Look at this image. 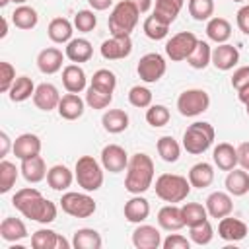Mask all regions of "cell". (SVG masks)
<instances>
[{"label":"cell","mask_w":249,"mask_h":249,"mask_svg":"<svg viewBox=\"0 0 249 249\" xmlns=\"http://www.w3.org/2000/svg\"><path fill=\"white\" fill-rule=\"evenodd\" d=\"M12 204L29 220H35L39 224H51L56 220V204L51 202L49 198H45L37 189L33 187H25L19 189L14 198Z\"/></svg>","instance_id":"6da1fadb"},{"label":"cell","mask_w":249,"mask_h":249,"mask_svg":"<svg viewBox=\"0 0 249 249\" xmlns=\"http://www.w3.org/2000/svg\"><path fill=\"white\" fill-rule=\"evenodd\" d=\"M154 183V161L148 154L136 152L130 156L126 165V177H124V189L132 195L146 193Z\"/></svg>","instance_id":"7a4b0ae2"},{"label":"cell","mask_w":249,"mask_h":249,"mask_svg":"<svg viewBox=\"0 0 249 249\" xmlns=\"http://www.w3.org/2000/svg\"><path fill=\"white\" fill-rule=\"evenodd\" d=\"M156 196L161 198L163 202L175 204V202H183L189 193H191V183L187 177L177 175V173H161L156 179Z\"/></svg>","instance_id":"3957f363"},{"label":"cell","mask_w":249,"mask_h":249,"mask_svg":"<svg viewBox=\"0 0 249 249\" xmlns=\"http://www.w3.org/2000/svg\"><path fill=\"white\" fill-rule=\"evenodd\" d=\"M138 16H140V10L130 0H121L119 4H115L107 21L111 35H117V37L130 35L138 23Z\"/></svg>","instance_id":"277c9868"},{"label":"cell","mask_w":249,"mask_h":249,"mask_svg":"<svg viewBox=\"0 0 249 249\" xmlns=\"http://www.w3.org/2000/svg\"><path fill=\"white\" fill-rule=\"evenodd\" d=\"M214 136H216V130L210 123L196 121L189 124L187 130L183 132V148L193 156H200L212 146Z\"/></svg>","instance_id":"5b68a950"},{"label":"cell","mask_w":249,"mask_h":249,"mask_svg":"<svg viewBox=\"0 0 249 249\" xmlns=\"http://www.w3.org/2000/svg\"><path fill=\"white\" fill-rule=\"evenodd\" d=\"M74 177L84 191L88 193L99 191L103 185V165L93 156H82L76 161Z\"/></svg>","instance_id":"8992f818"},{"label":"cell","mask_w":249,"mask_h":249,"mask_svg":"<svg viewBox=\"0 0 249 249\" xmlns=\"http://www.w3.org/2000/svg\"><path fill=\"white\" fill-rule=\"evenodd\" d=\"M60 208L62 212H66L68 216H74V218H89L95 214L97 210V204L95 200L86 193H76V191H68L62 195L60 198Z\"/></svg>","instance_id":"52a82bcc"},{"label":"cell","mask_w":249,"mask_h":249,"mask_svg":"<svg viewBox=\"0 0 249 249\" xmlns=\"http://www.w3.org/2000/svg\"><path fill=\"white\" fill-rule=\"evenodd\" d=\"M210 107V95L204 89L193 88V89H185L179 97H177V109L183 117H196L200 113H204Z\"/></svg>","instance_id":"ba28073f"},{"label":"cell","mask_w":249,"mask_h":249,"mask_svg":"<svg viewBox=\"0 0 249 249\" xmlns=\"http://www.w3.org/2000/svg\"><path fill=\"white\" fill-rule=\"evenodd\" d=\"M196 43H198V39L193 31H179L165 43V54L173 62L187 60L189 54L193 53V49L196 47Z\"/></svg>","instance_id":"9c48e42d"},{"label":"cell","mask_w":249,"mask_h":249,"mask_svg":"<svg viewBox=\"0 0 249 249\" xmlns=\"http://www.w3.org/2000/svg\"><path fill=\"white\" fill-rule=\"evenodd\" d=\"M167 70V62L160 53H148L138 60L136 72L142 82L146 84H156Z\"/></svg>","instance_id":"30bf717a"},{"label":"cell","mask_w":249,"mask_h":249,"mask_svg":"<svg viewBox=\"0 0 249 249\" xmlns=\"http://www.w3.org/2000/svg\"><path fill=\"white\" fill-rule=\"evenodd\" d=\"M128 154L123 146L119 144H107L103 150H101V165L105 171H111V173H121L126 169L128 165Z\"/></svg>","instance_id":"8fae6325"},{"label":"cell","mask_w":249,"mask_h":249,"mask_svg":"<svg viewBox=\"0 0 249 249\" xmlns=\"http://www.w3.org/2000/svg\"><path fill=\"white\" fill-rule=\"evenodd\" d=\"M99 53H101V56L105 60H121V58H126L132 53L130 35H124V37L111 35V39H107V41L101 43Z\"/></svg>","instance_id":"7c38bea8"},{"label":"cell","mask_w":249,"mask_h":249,"mask_svg":"<svg viewBox=\"0 0 249 249\" xmlns=\"http://www.w3.org/2000/svg\"><path fill=\"white\" fill-rule=\"evenodd\" d=\"M70 241L62 237L60 233L41 228L31 235V247L33 249H70Z\"/></svg>","instance_id":"4fadbf2b"},{"label":"cell","mask_w":249,"mask_h":249,"mask_svg":"<svg viewBox=\"0 0 249 249\" xmlns=\"http://www.w3.org/2000/svg\"><path fill=\"white\" fill-rule=\"evenodd\" d=\"M33 103L37 109L41 111H53V109H58V103H60V93L56 89V86L49 84V82H43L35 88V93H33Z\"/></svg>","instance_id":"5bb4252c"},{"label":"cell","mask_w":249,"mask_h":249,"mask_svg":"<svg viewBox=\"0 0 249 249\" xmlns=\"http://www.w3.org/2000/svg\"><path fill=\"white\" fill-rule=\"evenodd\" d=\"M161 241V233L156 226L138 224V228L132 231V245L136 249H158Z\"/></svg>","instance_id":"9a60e30c"},{"label":"cell","mask_w":249,"mask_h":249,"mask_svg":"<svg viewBox=\"0 0 249 249\" xmlns=\"http://www.w3.org/2000/svg\"><path fill=\"white\" fill-rule=\"evenodd\" d=\"M204 206L208 210V216H212V218H224V216H230L231 214L233 200H231V195L230 193L214 191V193L208 195Z\"/></svg>","instance_id":"2e32d148"},{"label":"cell","mask_w":249,"mask_h":249,"mask_svg":"<svg viewBox=\"0 0 249 249\" xmlns=\"http://www.w3.org/2000/svg\"><path fill=\"white\" fill-rule=\"evenodd\" d=\"M239 62V51L237 47L230 45V43H220L218 47L212 49V64L226 72V70H231L235 64Z\"/></svg>","instance_id":"e0dca14e"},{"label":"cell","mask_w":249,"mask_h":249,"mask_svg":"<svg viewBox=\"0 0 249 249\" xmlns=\"http://www.w3.org/2000/svg\"><path fill=\"white\" fill-rule=\"evenodd\" d=\"M14 156L18 160H27V158H33V156H39L41 154V138L37 134H31V132H23L19 134L16 140H14Z\"/></svg>","instance_id":"ac0fdd59"},{"label":"cell","mask_w":249,"mask_h":249,"mask_svg":"<svg viewBox=\"0 0 249 249\" xmlns=\"http://www.w3.org/2000/svg\"><path fill=\"white\" fill-rule=\"evenodd\" d=\"M62 86L70 93H80L88 88V76L80 64H68L62 68Z\"/></svg>","instance_id":"d6986e66"},{"label":"cell","mask_w":249,"mask_h":249,"mask_svg":"<svg viewBox=\"0 0 249 249\" xmlns=\"http://www.w3.org/2000/svg\"><path fill=\"white\" fill-rule=\"evenodd\" d=\"M218 235L224 241H241L247 235V224L241 222L239 218L224 216L220 218V224H218Z\"/></svg>","instance_id":"ffe728a7"},{"label":"cell","mask_w":249,"mask_h":249,"mask_svg":"<svg viewBox=\"0 0 249 249\" xmlns=\"http://www.w3.org/2000/svg\"><path fill=\"white\" fill-rule=\"evenodd\" d=\"M64 56H66V54H62V51L56 49V47L43 49V51L37 54V68H39L43 74H56V72L62 68Z\"/></svg>","instance_id":"44dd1931"},{"label":"cell","mask_w":249,"mask_h":249,"mask_svg":"<svg viewBox=\"0 0 249 249\" xmlns=\"http://www.w3.org/2000/svg\"><path fill=\"white\" fill-rule=\"evenodd\" d=\"M84 109H86V99H82L78 93H66L60 97V103H58V115L66 121H76L84 115Z\"/></svg>","instance_id":"7402d4cb"},{"label":"cell","mask_w":249,"mask_h":249,"mask_svg":"<svg viewBox=\"0 0 249 249\" xmlns=\"http://www.w3.org/2000/svg\"><path fill=\"white\" fill-rule=\"evenodd\" d=\"M158 224L165 231H177V230H181L185 226L181 206H177V204H165V206H161L160 212H158Z\"/></svg>","instance_id":"603a6c76"},{"label":"cell","mask_w":249,"mask_h":249,"mask_svg":"<svg viewBox=\"0 0 249 249\" xmlns=\"http://www.w3.org/2000/svg\"><path fill=\"white\" fill-rule=\"evenodd\" d=\"M64 54L68 60L80 64V62H88L93 54V47L88 39L84 37H76V39H70L66 43V49H64Z\"/></svg>","instance_id":"cb8c5ba5"},{"label":"cell","mask_w":249,"mask_h":249,"mask_svg":"<svg viewBox=\"0 0 249 249\" xmlns=\"http://www.w3.org/2000/svg\"><path fill=\"white\" fill-rule=\"evenodd\" d=\"M212 160L214 163L218 165V169L222 171H231L235 169V165L239 163L237 161V148H233L230 142H220L214 152H212Z\"/></svg>","instance_id":"d4e9b609"},{"label":"cell","mask_w":249,"mask_h":249,"mask_svg":"<svg viewBox=\"0 0 249 249\" xmlns=\"http://www.w3.org/2000/svg\"><path fill=\"white\" fill-rule=\"evenodd\" d=\"M148 216H150V202L144 196L134 195L130 200L124 202V218L130 224H142Z\"/></svg>","instance_id":"484cf974"},{"label":"cell","mask_w":249,"mask_h":249,"mask_svg":"<svg viewBox=\"0 0 249 249\" xmlns=\"http://www.w3.org/2000/svg\"><path fill=\"white\" fill-rule=\"evenodd\" d=\"M23 179L27 183H39L47 177V165H45V160L41 156H33V158H27V160H21V167H19Z\"/></svg>","instance_id":"4316f807"},{"label":"cell","mask_w":249,"mask_h":249,"mask_svg":"<svg viewBox=\"0 0 249 249\" xmlns=\"http://www.w3.org/2000/svg\"><path fill=\"white\" fill-rule=\"evenodd\" d=\"M0 237H2L4 241H10V243L25 239V237H27V228H25L23 220L14 218V216L4 218L2 224H0Z\"/></svg>","instance_id":"83f0119b"},{"label":"cell","mask_w":249,"mask_h":249,"mask_svg":"<svg viewBox=\"0 0 249 249\" xmlns=\"http://www.w3.org/2000/svg\"><path fill=\"white\" fill-rule=\"evenodd\" d=\"M72 33H74V23H70L66 18H54L51 19L49 27H47V35L53 43H68L72 39Z\"/></svg>","instance_id":"f1b7e54d"},{"label":"cell","mask_w":249,"mask_h":249,"mask_svg":"<svg viewBox=\"0 0 249 249\" xmlns=\"http://www.w3.org/2000/svg\"><path fill=\"white\" fill-rule=\"evenodd\" d=\"M214 181V167L206 161H198L189 171V183L195 189H206Z\"/></svg>","instance_id":"f546056e"},{"label":"cell","mask_w":249,"mask_h":249,"mask_svg":"<svg viewBox=\"0 0 249 249\" xmlns=\"http://www.w3.org/2000/svg\"><path fill=\"white\" fill-rule=\"evenodd\" d=\"M226 191L233 196H243L249 193V173L241 169H231L226 175Z\"/></svg>","instance_id":"4dcf8cb0"},{"label":"cell","mask_w":249,"mask_h":249,"mask_svg":"<svg viewBox=\"0 0 249 249\" xmlns=\"http://www.w3.org/2000/svg\"><path fill=\"white\" fill-rule=\"evenodd\" d=\"M101 124L109 134H119L128 128V115L123 109H109L101 117Z\"/></svg>","instance_id":"1f68e13d"},{"label":"cell","mask_w":249,"mask_h":249,"mask_svg":"<svg viewBox=\"0 0 249 249\" xmlns=\"http://www.w3.org/2000/svg\"><path fill=\"white\" fill-rule=\"evenodd\" d=\"M76 177H74V173L66 167V165H53L49 171H47V183H49V187L51 189H54V191H66L70 185H72V181H74Z\"/></svg>","instance_id":"d6a6232c"},{"label":"cell","mask_w":249,"mask_h":249,"mask_svg":"<svg viewBox=\"0 0 249 249\" xmlns=\"http://www.w3.org/2000/svg\"><path fill=\"white\" fill-rule=\"evenodd\" d=\"M101 245H103V239H101L99 231H95L93 228H80L74 231L72 247H76V249H99Z\"/></svg>","instance_id":"836d02e7"},{"label":"cell","mask_w":249,"mask_h":249,"mask_svg":"<svg viewBox=\"0 0 249 249\" xmlns=\"http://www.w3.org/2000/svg\"><path fill=\"white\" fill-rule=\"evenodd\" d=\"M183 4H185V0H156L154 16H156L158 19H161L163 23L171 25V23L175 21V18L179 16Z\"/></svg>","instance_id":"e575fe53"},{"label":"cell","mask_w":249,"mask_h":249,"mask_svg":"<svg viewBox=\"0 0 249 249\" xmlns=\"http://www.w3.org/2000/svg\"><path fill=\"white\" fill-rule=\"evenodd\" d=\"M206 35L214 43H226L231 37V25L226 18H210L206 23Z\"/></svg>","instance_id":"d590c367"},{"label":"cell","mask_w":249,"mask_h":249,"mask_svg":"<svg viewBox=\"0 0 249 249\" xmlns=\"http://www.w3.org/2000/svg\"><path fill=\"white\" fill-rule=\"evenodd\" d=\"M33 93H35V84L29 76H18L8 91V95L14 103H21V101L33 97Z\"/></svg>","instance_id":"8d00e7d4"},{"label":"cell","mask_w":249,"mask_h":249,"mask_svg":"<svg viewBox=\"0 0 249 249\" xmlns=\"http://www.w3.org/2000/svg\"><path fill=\"white\" fill-rule=\"evenodd\" d=\"M37 21H39L37 12H35L31 6H25V4H19V6L14 10V14H12V23H14L18 29H23V31L33 29V27L37 25Z\"/></svg>","instance_id":"74e56055"},{"label":"cell","mask_w":249,"mask_h":249,"mask_svg":"<svg viewBox=\"0 0 249 249\" xmlns=\"http://www.w3.org/2000/svg\"><path fill=\"white\" fill-rule=\"evenodd\" d=\"M187 62H189V66L195 68V70L206 68V66L212 62V49H210V45H208L206 41H198L196 47L193 49V53L189 54Z\"/></svg>","instance_id":"f35d334b"},{"label":"cell","mask_w":249,"mask_h":249,"mask_svg":"<svg viewBox=\"0 0 249 249\" xmlns=\"http://www.w3.org/2000/svg\"><path fill=\"white\" fill-rule=\"evenodd\" d=\"M158 154L163 161L167 163H175L181 156V146L173 136H161L158 140Z\"/></svg>","instance_id":"ab89813d"},{"label":"cell","mask_w":249,"mask_h":249,"mask_svg":"<svg viewBox=\"0 0 249 249\" xmlns=\"http://www.w3.org/2000/svg\"><path fill=\"white\" fill-rule=\"evenodd\" d=\"M181 212H183L185 226H189V228L195 226V224H200V222L208 220V210L200 202H187V204L181 206Z\"/></svg>","instance_id":"60d3db41"},{"label":"cell","mask_w":249,"mask_h":249,"mask_svg":"<svg viewBox=\"0 0 249 249\" xmlns=\"http://www.w3.org/2000/svg\"><path fill=\"white\" fill-rule=\"evenodd\" d=\"M142 29H144L146 37H148V39H152V41H161V39H165V37H167V33H169V25H167V23H163L161 19H158L154 14H152V16H148V18L144 19Z\"/></svg>","instance_id":"b9f144b4"},{"label":"cell","mask_w":249,"mask_h":249,"mask_svg":"<svg viewBox=\"0 0 249 249\" xmlns=\"http://www.w3.org/2000/svg\"><path fill=\"white\" fill-rule=\"evenodd\" d=\"M89 86H93L97 89H103L107 93H113L115 88H117V76L111 70H107V68H99V70L93 72Z\"/></svg>","instance_id":"7bdbcfd3"},{"label":"cell","mask_w":249,"mask_h":249,"mask_svg":"<svg viewBox=\"0 0 249 249\" xmlns=\"http://www.w3.org/2000/svg\"><path fill=\"white\" fill-rule=\"evenodd\" d=\"M18 167L16 163L8 161V160H2L0 161V193H10L12 187L16 185V179H18Z\"/></svg>","instance_id":"ee69618b"},{"label":"cell","mask_w":249,"mask_h":249,"mask_svg":"<svg viewBox=\"0 0 249 249\" xmlns=\"http://www.w3.org/2000/svg\"><path fill=\"white\" fill-rule=\"evenodd\" d=\"M189 237L196 245H208L212 241V237H214V228L210 226L208 220H204V222L195 224V226L189 228Z\"/></svg>","instance_id":"f6af8a7d"},{"label":"cell","mask_w":249,"mask_h":249,"mask_svg":"<svg viewBox=\"0 0 249 249\" xmlns=\"http://www.w3.org/2000/svg\"><path fill=\"white\" fill-rule=\"evenodd\" d=\"M111 101H113V93H107V91L97 89L93 86H88V89H86V105H89L91 109H105V107H109Z\"/></svg>","instance_id":"bcb514c9"},{"label":"cell","mask_w":249,"mask_h":249,"mask_svg":"<svg viewBox=\"0 0 249 249\" xmlns=\"http://www.w3.org/2000/svg\"><path fill=\"white\" fill-rule=\"evenodd\" d=\"M171 119V113L165 105H150L146 109V121L150 126L154 128H160V126H165Z\"/></svg>","instance_id":"7dc6e473"},{"label":"cell","mask_w":249,"mask_h":249,"mask_svg":"<svg viewBox=\"0 0 249 249\" xmlns=\"http://www.w3.org/2000/svg\"><path fill=\"white\" fill-rule=\"evenodd\" d=\"M189 14L196 21L210 19L214 14V0H189Z\"/></svg>","instance_id":"c3c4849f"},{"label":"cell","mask_w":249,"mask_h":249,"mask_svg":"<svg viewBox=\"0 0 249 249\" xmlns=\"http://www.w3.org/2000/svg\"><path fill=\"white\" fill-rule=\"evenodd\" d=\"M128 101L132 107H138V109H146L152 105V91L144 86H132L128 89Z\"/></svg>","instance_id":"681fc988"},{"label":"cell","mask_w":249,"mask_h":249,"mask_svg":"<svg viewBox=\"0 0 249 249\" xmlns=\"http://www.w3.org/2000/svg\"><path fill=\"white\" fill-rule=\"evenodd\" d=\"M97 25V18L93 14V10H80L76 16H74V27L82 33H89L93 31Z\"/></svg>","instance_id":"f907efd6"},{"label":"cell","mask_w":249,"mask_h":249,"mask_svg":"<svg viewBox=\"0 0 249 249\" xmlns=\"http://www.w3.org/2000/svg\"><path fill=\"white\" fill-rule=\"evenodd\" d=\"M14 82H16V68L10 62L2 60L0 62V91L8 93Z\"/></svg>","instance_id":"816d5d0a"},{"label":"cell","mask_w":249,"mask_h":249,"mask_svg":"<svg viewBox=\"0 0 249 249\" xmlns=\"http://www.w3.org/2000/svg\"><path fill=\"white\" fill-rule=\"evenodd\" d=\"M161 247L163 249H189L191 247V241L185 235H181V233H169L161 241Z\"/></svg>","instance_id":"f5cc1de1"},{"label":"cell","mask_w":249,"mask_h":249,"mask_svg":"<svg viewBox=\"0 0 249 249\" xmlns=\"http://www.w3.org/2000/svg\"><path fill=\"white\" fill-rule=\"evenodd\" d=\"M245 86H249V66H239L231 76V88L239 91Z\"/></svg>","instance_id":"db71d44e"},{"label":"cell","mask_w":249,"mask_h":249,"mask_svg":"<svg viewBox=\"0 0 249 249\" xmlns=\"http://www.w3.org/2000/svg\"><path fill=\"white\" fill-rule=\"evenodd\" d=\"M235 21H237V27L241 33L249 35V6H241L235 14Z\"/></svg>","instance_id":"11a10c76"},{"label":"cell","mask_w":249,"mask_h":249,"mask_svg":"<svg viewBox=\"0 0 249 249\" xmlns=\"http://www.w3.org/2000/svg\"><path fill=\"white\" fill-rule=\"evenodd\" d=\"M237 161L245 171H249V142H241L237 146Z\"/></svg>","instance_id":"9f6ffc18"},{"label":"cell","mask_w":249,"mask_h":249,"mask_svg":"<svg viewBox=\"0 0 249 249\" xmlns=\"http://www.w3.org/2000/svg\"><path fill=\"white\" fill-rule=\"evenodd\" d=\"M0 144H2V148H0V156L4 158V156H8L10 146H14V144L10 142V136H8L6 132H0Z\"/></svg>","instance_id":"6f0895ef"},{"label":"cell","mask_w":249,"mask_h":249,"mask_svg":"<svg viewBox=\"0 0 249 249\" xmlns=\"http://www.w3.org/2000/svg\"><path fill=\"white\" fill-rule=\"evenodd\" d=\"M88 4H89L93 10L103 12V10H107V8L113 4V0H88Z\"/></svg>","instance_id":"680465c9"},{"label":"cell","mask_w":249,"mask_h":249,"mask_svg":"<svg viewBox=\"0 0 249 249\" xmlns=\"http://www.w3.org/2000/svg\"><path fill=\"white\" fill-rule=\"evenodd\" d=\"M130 2L140 10V14H144V12H148L152 8V0H130Z\"/></svg>","instance_id":"91938a15"},{"label":"cell","mask_w":249,"mask_h":249,"mask_svg":"<svg viewBox=\"0 0 249 249\" xmlns=\"http://www.w3.org/2000/svg\"><path fill=\"white\" fill-rule=\"evenodd\" d=\"M237 97H239V101H241L243 105H249V86H245L243 89H239V91H237Z\"/></svg>","instance_id":"94428289"},{"label":"cell","mask_w":249,"mask_h":249,"mask_svg":"<svg viewBox=\"0 0 249 249\" xmlns=\"http://www.w3.org/2000/svg\"><path fill=\"white\" fill-rule=\"evenodd\" d=\"M8 35V19L6 18H2V31H0V37L4 39Z\"/></svg>","instance_id":"6125c7cd"},{"label":"cell","mask_w":249,"mask_h":249,"mask_svg":"<svg viewBox=\"0 0 249 249\" xmlns=\"http://www.w3.org/2000/svg\"><path fill=\"white\" fill-rule=\"evenodd\" d=\"M10 2H12V0H0V6H2V8H4V6H8V4H10Z\"/></svg>","instance_id":"be15d7a7"},{"label":"cell","mask_w":249,"mask_h":249,"mask_svg":"<svg viewBox=\"0 0 249 249\" xmlns=\"http://www.w3.org/2000/svg\"><path fill=\"white\" fill-rule=\"evenodd\" d=\"M12 2H16V4H25L27 0H12Z\"/></svg>","instance_id":"e7e4bbea"},{"label":"cell","mask_w":249,"mask_h":249,"mask_svg":"<svg viewBox=\"0 0 249 249\" xmlns=\"http://www.w3.org/2000/svg\"><path fill=\"white\" fill-rule=\"evenodd\" d=\"M245 107H247V115H249V105H245Z\"/></svg>","instance_id":"03108f58"},{"label":"cell","mask_w":249,"mask_h":249,"mask_svg":"<svg viewBox=\"0 0 249 249\" xmlns=\"http://www.w3.org/2000/svg\"><path fill=\"white\" fill-rule=\"evenodd\" d=\"M233 2H243V0H233Z\"/></svg>","instance_id":"003e7915"}]
</instances>
